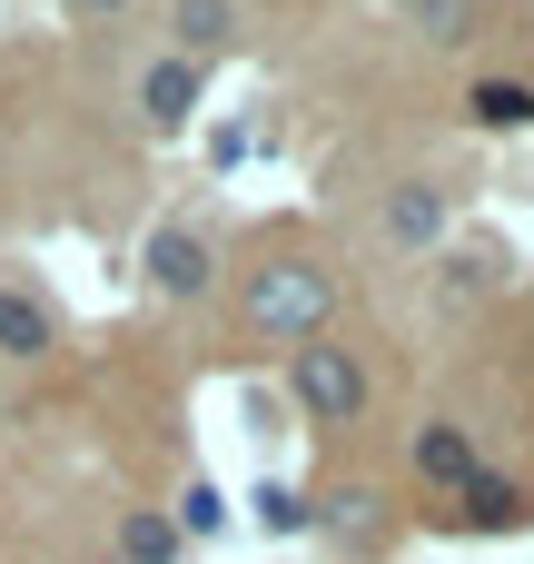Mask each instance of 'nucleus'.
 <instances>
[{
	"instance_id": "nucleus-1",
	"label": "nucleus",
	"mask_w": 534,
	"mask_h": 564,
	"mask_svg": "<svg viewBox=\"0 0 534 564\" xmlns=\"http://www.w3.org/2000/svg\"><path fill=\"white\" fill-rule=\"evenodd\" d=\"M327 307H337V278H327L317 258H277V268L248 278V327H258V337L307 347V337L327 327Z\"/></svg>"
},
{
	"instance_id": "nucleus-2",
	"label": "nucleus",
	"mask_w": 534,
	"mask_h": 564,
	"mask_svg": "<svg viewBox=\"0 0 534 564\" xmlns=\"http://www.w3.org/2000/svg\"><path fill=\"white\" fill-rule=\"evenodd\" d=\"M287 387H297V406H307L317 426H347V416L367 406V367H357L347 347H317V337L287 357Z\"/></svg>"
},
{
	"instance_id": "nucleus-3",
	"label": "nucleus",
	"mask_w": 534,
	"mask_h": 564,
	"mask_svg": "<svg viewBox=\"0 0 534 564\" xmlns=\"http://www.w3.org/2000/svg\"><path fill=\"white\" fill-rule=\"evenodd\" d=\"M208 278H218L208 238H188V228H159V238H149V288H159V297H208Z\"/></svg>"
},
{
	"instance_id": "nucleus-4",
	"label": "nucleus",
	"mask_w": 534,
	"mask_h": 564,
	"mask_svg": "<svg viewBox=\"0 0 534 564\" xmlns=\"http://www.w3.org/2000/svg\"><path fill=\"white\" fill-rule=\"evenodd\" d=\"M59 347V317H50V297L40 288H20V278H0V357H50Z\"/></svg>"
},
{
	"instance_id": "nucleus-5",
	"label": "nucleus",
	"mask_w": 534,
	"mask_h": 564,
	"mask_svg": "<svg viewBox=\"0 0 534 564\" xmlns=\"http://www.w3.org/2000/svg\"><path fill=\"white\" fill-rule=\"evenodd\" d=\"M188 109H198V59H149L139 69V119L149 129H188Z\"/></svg>"
},
{
	"instance_id": "nucleus-6",
	"label": "nucleus",
	"mask_w": 534,
	"mask_h": 564,
	"mask_svg": "<svg viewBox=\"0 0 534 564\" xmlns=\"http://www.w3.org/2000/svg\"><path fill=\"white\" fill-rule=\"evenodd\" d=\"M168 30H178V50H188V59H208V50H228V40H238V0H178V10H168Z\"/></svg>"
},
{
	"instance_id": "nucleus-7",
	"label": "nucleus",
	"mask_w": 534,
	"mask_h": 564,
	"mask_svg": "<svg viewBox=\"0 0 534 564\" xmlns=\"http://www.w3.org/2000/svg\"><path fill=\"white\" fill-rule=\"evenodd\" d=\"M436 228H446V198L436 188H396L386 198V238L396 248H436Z\"/></svg>"
},
{
	"instance_id": "nucleus-8",
	"label": "nucleus",
	"mask_w": 534,
	"mask_h": 564,
	"mask_svg": "<svg viewBox=\"0 0 534 564\" xmlns=\"http://www.w3.org/2000/svg\"><path fill=\"white\" fill-rule=\"evenodd\" d=\"M416 476H426V486H466V476H476L466 426H426V436H416Z\"/></svg>"
},
{
	"instance_id": "nucleus-9",
	"label": "nucleus",
	"mask_w": 534,
	"mask_h": 564,
	"mask_svg": "<svg viewBox=\"0 0 534 564\" xmlns=\"http://www.w3.org/2000/svg\"><path fill=\"white\" fill-rule=\"evenodd\" d=\"M456 506H466V525H486V535H495V525H525V496H515L505 476H466Z\"/></svg>"
},
{
	"instance_id": "nucleus-10",
	"label": "nucleus",
	"mask_w": 534,
	"mask_h": 564,
	"mask_svg": "<svg viewBox=\"0 0 534 564\" xmlns=\"http://www.w3.org/2000/svg\"><path fill=\"white\" fill-rule=\"evenodd\" d=\"M466 109H476L486 129H525V119H534V89H525V79H476Z\"/></svg>"
},
{
	"instance_id": "nucleus-11",
	"label": "nucleus",
	"mask_w": 534,
	"mask_h": 564,
	"mask_svg": "<svg viewBox=\"0 0 534 564\" xmlns=\"http://www.w3.org/2000/svg\"><path fill=\"white\" fill-rule=\"evenodd\" d=\"M119 545H129V564H168L178 555V525H168V516H129Z\"/></svg>"
},
{
	"instance_id": "nucleus-12",
	"label": "nucleus",
	"mask_w": 534,
	"mask_h": 564,
	"mask_svg": "<svg viewBox=\"0 0 534 564\" xmlns=\"http://www.w3.org/2000/svg\"><path fill=\"white\" fill-rule=\"evenodd\" d=\"M406 10H416L426 40H466V30H476V0H406Z\"/></svg>"
},
{
	"instance_id": "nucleus-13",
	"label": "nucleus",
	"mask_w": 534,
	"mask_h": 564,
	"mask_svg": "<svg viewBox=\"0 0 534 564\" xmlns=\"http://www.w3.org/2000/svg\"><path fill=\"white\" fill-rule=\"evenodd\" d=\"M218 516H228V506H218V486H188V506H178V525H188V535H208Z\"/></svg>"
},
{
	"instance_id": "nucleus-14",
	"label": "nucleus",
	"mask_w": 534,
	"mask_h": 564,
	"mask_svg": "<svg viewBox=\"0 0 534 564\" xmlns=\"http://www.w3.org/2000/svg\"><path fill=\"white\" fill-rule=\"evenodd\" d=\"M258 516H268V525H277V535H297V525H307V506H297V496H287V486H268V496H258Z\"/></svg>"
},
{
	"instance_id": "nucleus-15",
	"label": "nucleus",
	"mask_w": 534,
	"mask_h": 564,
	"mask_svg": "<svg viewBox=\"0 0 534 564\" xmlns=\"http://www.w3.org/2000/svg\"><path fill=\"white\" fill-rule=\"evenodd\" d=\"M79 10H119V0H79Z\"/></svg>"
}]
</instances>
